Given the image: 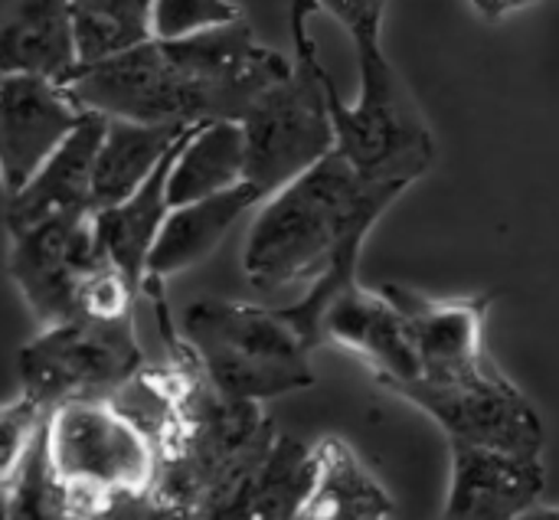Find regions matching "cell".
<instances>
[{
	"mask_svg": "<svg viewBox=\"0 0 559 520\" xmlns=\"http://www.w3.org/2000/svg\"><path fill=\"white\" fill-rule=\"evenodd\" d=\"M409 184H380L331 151L321 164L262 200L249 229L242 269L252 288L282 292L311 282L308 295L278 308L305 344L321 347V321L334 298L357 285L367 236Z\"/></svg>",
	"mask_w": 559,
	"mask_h": 520,
	"instance_id": "1",
	"label": "cell"
},
{
	"mask_svg": "<svg viewBox=\"0 0 559 520\" xmlns=\"http://www.w3.org/2000/svg\"><path fill=\"white\" fill-rule=\"evenodd\" d=\"M318 10V0H292L288 29L295 39V66L282 82L269 85L242 118L246 184H252L262 200L337 151L328 95L331 72L324 69L311 33V16Z\"/></svg>",
	"mask_w": 559,
	"mask_h": 520,
	"instance_id": "2",
	"label": "cell"
},
{
	"mask_svg": "<svg viewBox=\"0 0 559 520\" xmlns=\"http://www.w3.org/2000/svg\"><path fill=\"white\" fill-rule=\"evenodd\" d=\"M180 334L210 383L246 403H265L314 387L311 347L278 308L197 298L180 318Z\"/></svg>",
	"mask_w": 559,
	"mask_h": 520,
	"instance_id": "3",
	"label": "cell"
},
{
	"mask_svg": "<svg viewBox=\"0 0 559 520\" xmlns=\"http://www.w3.org/2000/svg\"><path fill=\"white\" fill-rule=\"evenodd\" d=\"M46 449L75 520L141 501L160 469L154 439L115 400H69L46 416Z\"/></svg>",
	"mask_w": 559,
	"mask_h": 520,
	"instance_id": "4",
	"label": "cell"
},
{
	"mask_svg": "<svg viewBox=\"0 0 559 520\" xmlns=\"http://www.w3.org/2000/svg\"><path fill=\"white\" fill-rule=\"evenodd\" d=\"M354 52L360 72L357 102L347 105L337 82H328L337 151L367 180L413 187L436 161L432 131L400 69L386 59L383 36L357 39Z\"/></svg>",
	"mask_w": 559,
	"mask_h": 520,
	"instance_id": "5",
	"label": "cell"
},
{
	"mask_svg": "<svg viewBox=\"0 0 559 520\" xmlns=\"http://www.w3.org/2000/svg\"><path fill=\"white\" fill-rule=\"evenodd\" d=\"M66 92L79 108L108 118H131L147 125L239 121L229 98L190 75L160 39L95 66H79L66 82Z\"/></svg>",
	"mask_w": 559,
	"mask_h": 520,
	"instance_id": "6",
	"label": "cell"
},
{
	"mask_svg": "<svg viewBox=\"0 0 559 520\" xmlns=\"http://www.w3.org/2000/svg\"><path fill=\"white\" fill-rule=\"evenodd\" d=\"M23 393L46 410L69 400H111L141 370L144 354L134 334V318H72L43 328L20 357Z\"/></svg>",
	"mask_w": 559,
	"mask_h": 520,
	"instance_id": "7",
	"label": "cell"
},
{
	"mask_svg": "<svg viewBox=\"0 0 559 520\" xmlns=\"http://www.w3.org/2000/svg\"><path fill=\"white\" fill-rule=\"evenodd\" d=\"M393 393L429 413L445 429L449 442L544 459L547 433L540 413L495 361L452 380H413Z\"/></svg>",
	"mask_w": 559,
	"mask_h": 520,
	"instance_id": "8",
	"label": "cell"
},
{
	"mask_svg": "<svg viewBox=\"0 0 559 520\" xmlns=\"http://www.w3.org/2000/svg\"><path fill=\"white\" fill-rule=\"evenodd\" d=\"M105 262L92 210L10 233V279L43 328L82 318V288Z\"/></svg>",
	"mask_w": 559,
	"mask_h": 520,
	"instance_id": "9",
	"label": "cell"
},
{
	"mask_svg": "<svg viewBox=\"0 0 559 520\" xmlns=\"http://www.w3.org/2000/svg\"><path fill=\"white\" fill-rule=\"evenodd\" d=\"M85 108L66 92V85L33 75H0V174L7 197L16 193L79 128Z\"/></svg>",
	"mask_w": 559,
	"mask_h": 520,
	"instance_id": "10",
	"label": "cell"
},
{
	"mask_svg": "<svg viewBox=\"0 0 559 520\" xmlns=\"http://www.w3.org/2000/svg\"><path fill=\"white\" fill-rule=\"evenodd\" d=\"M380 288L406 315L423 364L419 380H452L491 361L485 351V324L495 305V292L472 298H429L396 282Z\"/></svg>",
	"mask_w": 559,
	"mask_h": 520,
	"instance_id": "11",
	"label": "cell"
},
{
	"mask_svg": "<svg viewBox=\"0 0 559 520\" xmlns=\"http://www.w3.org/2000/svg\"><path fill=\"white\" fill-rule=\"evenodd\" d=\"M321 341L360 357L373 380L390 393L423 374L406 315L386 298L383 288L370 292L357 282L334 298L321 321Z\"/></svg>",
	"mask_w": 559,
	"mask_h": 520,
	"instance_id": "12",
	"label": "cell"
},
{
	"mask_svg": "<svg viewBox=\"0 0 559 520\" xmlns=\"http://www.w3.org/2000/svg\"><path fill=\"white\" fill-rule=\"evenodd\" d=\"M452 485L439 520H518L547 492L544 459L449 442Z\"/></svg>",
	"mask_w": 559,
	"mask_h": 520,
	"instance_id": "13",
	"label": "cell"
},
{
	"mask_svg": "<svg viewBox=\"0 0 559 520\" xmlns=\"http://www.w3.org/2000/svg\"><path fill=\"white\" fill-rule=\"evenodd\" d=\"M108 128V115L85 111L79 128L59 144V151L16 190L7 197V229H26L33 223L85 213L92 210V180L95 157ZM95 213V210H92Z\"/></svg>",
	"mask_w": 559,
	"mask_h": 520,
	"instance_id": "14",
	"label": "cell"
},
{
	"mask_svg": "<svg viewBox=\"0 0 559 520\" xmlns=\"http://www.w3.org/2000/svg\"><path fill=\"white\" fill-rule=\"evenodd\" d=\"M259 203H262V193L252 184H239L206 200L174 206L154 243V252L147 262V285H164L167 279L206 262L219 249V243L229 236V229L239 223V216Z\"/></svg>",
	"mask_w": 559,
	"mask_h": 520,
	"instance_id": "15",
	"label": "cell"
},
{
	"mask_svg": "<svg viewBox=\"0 0 559 520\" xmlns=\"http://www.w3.org/2000/svg\"><path fill=\"white\" fill-rule=\"evenodd\" d=\"M0 69L66 85L79 69L72 0H10L0 26Z\"/></svg>",
	"mask_w": 559,
	"mask_h": 520,
	"instance_id": "16",
	"label": "cell"
},
{
	"mask_svg": "<svg viewBox=\"0 0 559 520\" xmlns=\"http://www.w3.org/2000/svg\"><path fill=\"white\" fill-rule=\"evenodd\" d=\"M180 144L164 157V164L151 174V180L138 193H131L118 206H108V210L95 213L98 249L131 282L134 292H141L147 285V262H151L154 243H157V236H160V229H164V223H167V216L174 210L170 197H167V180H170V167H174V157H177Z\"/></svg>",
	"mask_w": 559,
	"mask_h": 520,
	"instance_id": "17",
	"label": "cell"
},
{
	"mask_svg": "<svg viewBox=\"0 0 559 520\" xmlns=\"http://www.w3.org/2000/svg\"><path fill=\"white\" fill-rule=\"evenodd\" d=\"M197 125H147L131 118H108L92 180V210H108L138 193L164 157Z\"/></svg>",
	"mask_w": 559,
	"mask_h": 520,
	"instance_id": "18",
	"label": "cell"
},
{
	"mask_svg": "<svg viewBox=\"0 0 559 520\" xmlns=\"http://www.w3.org/2000/svg\"><path fill=\"white\" fill-rule=\"evenodd\" d=\"M295 520H393V501L357 452L328 436L314 446V482Z\"/></svg>",
	"mask_w": 559,
	"mask_h": 520,
	"instance_id": "19",
	"label": "cell"
},
{
	"mask_svg": "<svg viewBox=\"0 0 559 520\" xmlns=\"http://www.w3.org/2000/svg\"><path fill=\"white\" fill-rule=\"evenodd\" d=\"M246 184V131L242 121H203L180 144L167 197L170 206L206 200L213 193Z\"/></svg>",
	"mask_w": 559,
	"mask_h": 520,
	"instance_id": "20",
	"label": "cell"
},
{
	"mask_svg": "<svg viewBox=\"0 0 559 520\" xmlns=\"http://www.w3.org/2000/svg\"><path fill=\"white\" fill-rule=\"evenodd\" d=\"M79 66H95L154 39V0H72Z\"/></svg>",
	"mask_w": 559,
	"mask_h": 520,
	"instance_id": "21",
	"label": "cell"
},
{
	"mask_svg": "<svg viewBox=\"0 0 559 520\" xmlns=\"http://www.w3.org/2000/svg\"><path fill=\"white\" fill-rule=\"evenodd\" d=\"M3 520H75L46 449V423L16 472L3 482Z\"/></svg>",
	"mask_w": 559,
	"mask_h": 520,
	"instance_id": "22",
	"label": "cell"
},
{
	"mask_svg": "<svg viewBox=\"0 0 559 520\" xmlns=\"http://www.w3.org/2000/svg\"><path fill=\"white\" fill-rule=\"evenodd\" d=\"M275 429L236 465V472L216 488V495L206 501L197 520H255V498H259V475L269 459V449L275 442Z\"/></svg>",
	"mask_w": 559,
	"mask_h": 520,
	"instance_id": "23",
	"label": "cell"
},
{
	"mask_svg": "<svg viewBox=\"0 0 559 520\" xmlns=\"http://www.w3.org/2000/svg\"><path fill=\"white\" fill-rule=\"evenodd\" d=\"M242 20L233 0H154V39H187L213 26Z\"/></svg>",
	"mask_w": 559,
	"mask_h": 520,
	"instance_id": "24",
	"label": "cell"
},
{
	"mask_svg": "<svg viewBox=\"0 0 559 520\" xmlns=\"http://www.w3.org/2000/svg\"><path fill=\"white\" fill-rule=\"evenodd\" d=\"M49 410L33 400L29 393H20L16 400H10L3 406V416H0V446H3V459H0V472H3V482L16 472V465L23 462L26 449L33 446L36 433L43 429Z\"/></svg>",
	"mask_w": 559,
	"mask_h": 520,
	"instance_id": "25",
	"label": "cell"
},
{
	"mask_svg": "<svg viewBox=\"0 0 559 520\" xmlns=\"http://www.w3.org/2000/svg\"><path fill=\"white\" fill-rule=\"evenodd\" d=\"M318 7L328 10L350 33L354 43L367 36H383L386 0H318Z\"/></svg>",
	"mask_w": 559,
	"mask_h": 520,
	"instance_id": "26",
	"label": "cell"
},
{
	"mask_svg": "<svg viewBox=\"0 0 559 520\" xmlns=\"http://www.w3.org/2000/svg\"><path fill=\"white\" fill-rule=\"evenodd\" d=\"M534 3H540V0H472V7H475L485 20H491V23L504 20V16H511V13H518V10H527V7H534Z\"/></svg>",
	"mask_w": 559,
	"mask_h": 520,
	"instance_id": "27",
	"label": "cell"
},
{
	"mask_svg": "<svg viewBox=\"0 0 559 520\" xmlns=\"http://www.w3.org/2000/svg\"><path fill=\"white\" fill-rule=\"evenodd\" d=\"M518 520H559V505H534L527 515H521Z\"/></svg>",
	"mask_w": 559,
	"mask_h": 520,
	"instance_id": "28",
	"label": "cell"
}]
</instances>
